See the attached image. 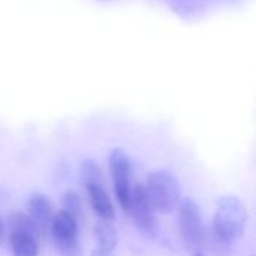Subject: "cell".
I'll list each match as a JSON object with an SVG mask.
<instances>
[{
    "instance_id": "obj_1",
    "label": "cell",
    "mask_w": 256,
    "mask_h": 256,
    "mask_svg": "<svg viewBox=\"0 0 256 256\" xmlns=\"http://www.w3.org/2000/svg\"><path fill=\"white\" fill-rule=\"evenodd\" d=\"M248 225V210L243 201L234 195H225L218 201L210 234L206 246L218 256L228 255L232 244L240 240Z\"/></svg>"
},
{
    "instance_id": "obj_2",
    "label": "cell",
    "mask_w": 256,
    "mask_h": 256,
    "mask_svg": "<svg viewBox=\"0 0 256 256\" xmlns=\"http://www.w3.org/2000/svg\"><path fill=\"white\" fill-rule=\"evenodd\" d=\"M144 189L156 213L171 214L178 208L182 201L180 183L170 171L159 170L150 172L146 178Z\"/></svg>"
},
{
    "instance_id": "obj_3",
    "label": "cell",
    "mask_w": 256,
    "mask_h": 256,
    "mask_svg": "<svg viewBox=\"0 0 256 256\" xmlns=\"http://www.w3.org/2000/svg\"><path fill=\"white\" fill-rule=\"evenodd\" d=\"M178 232L183 246L190 254L206 250L207 231L204 228L202 214L198 204L189 196L182 200L178 206Z\"/></svg>"
},
{
    "instance_id": "obj_4",
    "label": "cell",
    "mask_w": 256,
    "mask_h": 256,
    "mask_svg": "<svg viewBox=\"0 0 256 256\" xmlns=\"http://www.w3.org/2000/svg\"><path fill=\"white\" fill-rule=\"evenodd\" d=\"M110 174L114 180V194L123 212L129 210L134 164L128 153L122 148H114L108 156Z\"/></svg>"
},
{
    "instance_id": "obj_5",
    "label": "cell",
    "mask_w": 256,
    "mask_h": 256,
    "mask_svg": "<svg viewBox=\"0 0 256 256\" xmlns=\"http://www.w3.org/2000/svg\"><path fill=\"white\" fill-rule=\"evenodd\" d=\"M48 230L51 232L54 248L62 255L75 256L76 252H80V243H78L80 224L69 213L63 210L54 213Z\"/></svg>"
},
{
    "instance_id": "obj_6",
    "label": "cell",
    "mask_w": 256,
    "mask_h": 256,
    "mask_svg": "<svg viewBox=\"0 0 256 256\" xmlns=\"http://www.w3.org/2000/svg\"><path fill=\"white\" fill-rule=\"evenodd\" d=\"M134 224L146 232H150L154 225H156V212L153 210L150 200L146 194L144 184L142 183H135L132 184L130 189V201H129V210Z\"/></svg>"
},
{
    "instance_id": "obj_7",
    "label": "cell",
    "mask_w": 256,
    "mask_h": 256,
    "mask_svg": "<svg viewBox=\"0 0 256 256\" xmlns=\"http://www.w3.org/2000/svg\"><path fill=\"white\" fill-rule=\"evenodd\" d=\"M27 214L38 224L42 232L50 228V224L54 216V206L46 195L33 194L27 201Z\"/></svg>"
},
{
    "instance_id": "obj_8",
    "label": "cell",
    "mask_w": 256,
    "mask_h": 256,
    "mask_svg": "<svg viewBox=\"0 0 256 256\" xmlns=\"http://www.w3.org/2000/svg\"><path fill=\"white\" fill-rule=\"evenodd\" d=\"M86 189H87L88 201H90V206H92V210L94 212V214L105 222L114 220L116 208H114V204H112L105 186L90 184V186H86Z\"/></svg>"
},
{
    "instance_id": "obj_9",
    "label": "cell",
    "mask_w": 256,
    "mask_h": 256,
    "mask_svg": "<svg viewBox=\"0 0 256 256\" xmlns=\"http://www.w3.org/2000/svg\"><path fill=\"white\" fill-rule=\"evenodd\" d=\"M9 249L12 256H38L39 240L24 232H9Z\"/></svg>"
},
{
    "instance_id": "obj_10",
    "label": "cell",
    "mask_w": 256,
    "mask_h": 256,
    "mask_svg": "<svg viewBox=\"0 0 256 256\" xmlns=\"http://www.w3.org/2000/svg\"><path fill=\"white\" fill-rule=\"evenodd\" d=\"M93 237L99 249L112 252L118 244V232L117 230L105 220H100L93 228Z\"/></svg>"
},
{
    "instance_id": "obj_11",
    "label": "cell",
    "mask_w": 256,
    "mask_h": 256,
    "mask_svg": "<svg viewBox=\"0 0 256 256\" xmlns=\"http://www.w3.org/2000/svg\"><path fill=\"white\" fill-rule=\"evenodd\" d=\"M9 232H24L36 237L39 240L42 231L38 226V224L22 212H15L9 216Z\"/></svg>"
},
{
    "instance_id": "obj_12",
    "label": "cell",
    "mask_w": 256,
    "mask_h": 256,
    "mask_svg": "<svg viewBox=\"0 0 256 256\" xmlns=\"http://www.w3.org/2000/svg\"><path fill=\"white\" fill-rule=\"evenodd\" d=\"M81 178H82L84 186H90V184L105 186L102 168L99 166L98 162H94L92 159L82 160V164H81Z\"/></svg>"
},
{
    "instance_id": "obj_13",
    "label": "cell",
    "mask_w": 256,
    "mask_h": 256,
    "mask_svg": "<svg viewBox=\"0 0 256 256\" xmlns=\"http://www.w3.org/2000/svg\"><path fill=\"white\" fill-rule=\"evenodd\" d=\"M62 210L69 213L78 224L84 220V207L75 190H68L62 198Z\"/></svg>"
},
{
    "instance_id": "obj_14",
    "label": "cell",
    "mask_w": 256,
    "mask_h": 256,
    "mask_svg": "<svg viewBox=\"0 0 256 256\" xmlns=\"http://www.w3.org/2000/svg\"><path fill=\"white\" fill-rule=\"evenodd\" d=\"M90 256H114V255H112V252H108V250H104V249L96 248V249H93V250H92Z\"/></svg>"
},
{
    "instance_id": "obj_15",
    "label": "cell",
    "mask_w": 256,
    "mask_h": 256,
    "mask_svg": "<svg viewBox=\"0 0 256 256\" xmlns=\"http://www.w3.org/2000/svg\"><path fill=\"white\" fill-rule=\"evenodd\" d=\"M4 237H6V226H4L3 219L0 218V246H2V243L4 242Z\"/></svg>"
},
{
    "instance_id": "obj_16",
    "label": "cell",
    "mask_w": 256,
    "mask_h": 256,
    "mask_svg": "<svg viewBox=\"0 0 256 256\" xmlns=\"http://www.w3.org/2000/svg\"><path fill=\"white\" fill-rule=\"evenodd\" d=\"M192 256H208L206 254V250H200V252H195V254H192Z\"/></svg>"
}]
</instances>
